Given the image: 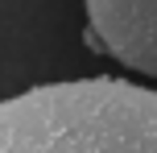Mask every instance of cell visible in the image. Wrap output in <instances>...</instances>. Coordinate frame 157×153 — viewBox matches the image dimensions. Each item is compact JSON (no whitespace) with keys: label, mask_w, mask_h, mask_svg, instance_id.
<instances>
[{"label":"cell","mask_w":157,"mask_h":153,"mask_svg":"<svg viewBox=\"0 0 157 153\" xmlns=\"http://www.w3.org/2000/svg\"><path fill=\"white\" fill-rule=\"evenodd\" d=\"M0 153H157V91L108 75L29 87L0 99Z\"/></svg>","instance_id":"cell-1"},{"label":"cell","mask_w":157,"mask_h":153,"mask_svg":"<svg viewBox=\"0 0 157 153\" xmlns=\"http://www.w3.org/2000/svg\"><path fill=\"white\" fill-rule=\"evenodd\" d=\"M87 21L116 62L157 79V0H87Z\"/></svg>","instance_id":"cell-2"}]
</instances>
